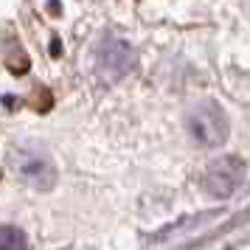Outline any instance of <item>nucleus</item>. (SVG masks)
Returning <instances> with one entry per match:
<instances>
[{
    "label": "nucleus",
    "mask_w": 250,
    "mask_h": 250,
    "mask_svg": "<svg viewBox=\"0 0 250 250\" xmlns=\"http://www.w3.org/2000/svg\"><path fill=\"white\" fill-rule=\"evenodd\" d=\"M186 129L203 146H222L228 141L230 124H228L225 110L216 102L208 99V102L194 104L191 110H188V115H186Z\"/></svg>",
    "instance_id": "1"
},
{
    "label": "nucleus",
    "mask_w": 250,
    "mask_h": 250,
    "mask_svg": "<svg viewBox=\"0 0 250 250\" xmlns=\"http://www.w3.org/2000/svg\"><path fill=\"white\" fill-rule=\"evenodd\" d=\"M12 169L25 186H31L37 191H48L57 183V166H54V160L48 158V152H42V149H34V146L14 149Z\"/></svg>",
    "instance_id": "2"
},
{
    "label": "nucleus",
    "mask_w": 250,
    "mask_h": 250,
    "mask_svg": "<svg viewBox=\"0 0 250 250\" xmlns=\"http://www.w3.org/2000/svg\"><path fill=\"white\" fill-rule=\"evenodd\" d=\"M245 171H248V166H245V160L236 158V155H225V158L214 160L203 174L205 194L214 197V200H228V197L242 186Z\"/></svg>",
    "instance_id": "3"
},
{
    "label": "nucleus",
    "mask_w": 250,
    "mask_h": 250,
    "mask_svg": "<svg viewBox=\"0 0 250 250\" xmlns=\"http://www.w3.org/2000/svg\"><path fill=\"white\" fill-rule=\"evenodd\" d=\"M99 65H102V70H107L110 79H121L135 65V51L124 40L107 37L102 42V48H99Z\"/></svg>",
    "instance_id": "4"
},
{
    "label": "nucleus",
    "mask_w": 250,
    "mask_h": 250,
    "mask_svg": "<svg viewBox=\"0 0 250 250\" xmlns=\"http://www.w3.org/2000/svg\"><path fill=\"white\" fill-rule=\"evenodd\" d=\"M0 250H28L25 230H20L14 225H3L0 228Z\"/></svg>",
    "instance_id": "5"
}]
</instances>
